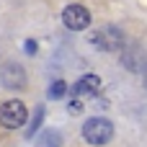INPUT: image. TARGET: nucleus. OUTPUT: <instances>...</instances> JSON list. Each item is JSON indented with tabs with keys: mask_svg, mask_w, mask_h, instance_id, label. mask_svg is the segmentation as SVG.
<instances>
[{
	"mask_svg": "<svg viewBox=\"0 0 147 147\" xmlns=\"http://www.w3.org/2000/svg\"><path fill=\"white\" fill-rule=\"evenodd\" d=\"M111 137H114V124L109 119H103V116H93V119H88L83 124V140L88 145H96V147L109 145Z\"/></svg>",
	"mask_w": 147,
	"mask_h": 147,
	"instance_id": "1",
	"label": "nucleus"
},
{
	"mask_svg": "<svg viewBox=\"0 0 147 147\" xmlns=\"http://www.w3.org/2000/svg\"><path fill=\"white\" fill-rule=\"evenodd\" d=\"M90 44L98 52H121L124 49V34L116 26H101L90 34Z\"/></svg>",
	"mask_w": 147,
	"mask_h": 147,
	"instance_id": "2",
	"label": "nucleus"
},
{
	"mask_svg": "<svg viewBox=\"0 0 147 147\" xmlns=\"http://www.w3.org/2000/svg\"><path fill=\"white\" fill-rule=\"evenodd\" d=\"M26 119H28V109L18 98H10L0 106V124L5 129H21L26 124Z\"/></svg>",
	"mask_w": 147,
	"mask_h": 147,
	"instance_id": "3",
	"label": "nucleus"
},
{
	"mask_svg": "<svg viewBox=\"0 0 147 147\" xmlns=\"http://www.w3.org/2000/svg\"><path fill=\"white\" fill-rule=\"evenodd\" d=\"M62 23L70 28V31H83L90 26V10L80 3H72L62 10Z\"/></svg>",
	"mask_w": 147,
	"mask_h": 147,
	"instance_id": "4",
	"label": "nucleus"
},
{
	"mask_svg": "<svg viewBox=\"0 0 147 147\" xmlns=\"http://www.w3.org/2000/svg\"><path fill=\"white\" fill-rule=\"evenodd\" d=\"M0 83H3L8 90H21V88H26V70H23L21 65H16V62H8V65H3V70H0Z\"/></svg>",
	"mask_w": 147,
	"mask_h": 147,
	"instance_id": "5",
	"label": "nucleus"
},
{
	"mask_svg": "<svg viewBox=\"0 0 147 147\" xmlns=\"http://www.w3.org/2000/svg\"><path fill=\"white\" fill-rule=\"evenodd\" d=\"M121 65L129 70V72H145L147 67V54L142 47H129L121 52Z\"/></svg>",
	"mask_w": 147,
	"mask_h": 147,
	"instance_id": "6",
	"label": "nucleus"
},
{
	"mask_svg": "<svg viewBox=\"0 0 147 147\" xmlns=\"http://www.w3.org/2000/svg\"><path fill=\"white\" fill-rule=\"evenodd\" d=\"M98 90H101V78L98 75H83L72 85V93L78 98H93V96H98Z\"/></svg>",
	"mask_w": 147,
	"mask_h": 147,
	"instance_id": "7",
	"label": "nucleus"
},
{
	"mask_svg": "<svg viewBox=\"0 0 147 147\" xmlns=\"http://www.w3.org/2000/svg\"><path fill=\"white\" fill-rule=\"evenodd\" d=\"M36 147H62V134L57 129H47L41 137H36Z\"/></svg>",
	"mask_w": 147,
	"mask_h": 147,
	"instance_id": "8",
	"label": "nucleus"
},
{
	"mask_svg": "<svg viewBox=\"0 0 147 147\" xmlns=\"http://www.w3.org/2000/svg\"><path fill=\"white\" fill-rule=\"evenodd\" d=\"M41 119H44V109H41V106H36V109H34V119H31V124H28V132H26V140H34V137H36Z\"/></svg>",
	"mask_w": 147,
	"mask_h": 147,
	"instance_id": "9",
	"label": "nucleus"
},
{
	"mask_svg": "<svg viewBox=\"0 0 147 147\" xmlns=\"http://www.w3.org/2000/svg\"><path fill=\"white\" fill-rule=\"evenodd\" d=\"M67 96V83L65 80H54L52 85H49V98L52 101H59V98H65Z\"/></svg>",
	"mask_w": 147,
	"mask_h": 147,
	"instance_id": "10",
	"label": "nucleus"
},
{
	"mask_svg": "<svg viewBox=\"0 0 147 147\" xmlns=\"http://www.w3.org/2000/svg\"><path fill=\"white\" fill-rule=\"evenodd\" d=\"M80 101H83V98H78V96H75V101H70V106H67V109H70V114H72V116H78V114H80V109H83V103H80Z\"/></svg>",
	"mask_w": 147,
	"mask_h": 147,
	"instance_id": "11",
	"label": "nucleus"
},
{
	"mask_svg": "<svg viewBox=\"0 0 147 147\" xmlns=\"http://www.w3.org/2000/svg\"><path fill=\"white\" fill-rule=\"evenodd\" d=\"M26 52H28V54H34V52H36V41H34V39H28V41H26Z\"/></svg>",
	"mask_w": 147,
	"mask_h": 147,
	"instance_id": "12",
	"label": "nucleus"
},
{
	"mask_svg": "<svg viewBox=\"0 0 147 147\" xmlns=\"http://www.w3.org/2000/svg\"><path fill=\"white\" fill-rule=\"evenodd\" d=\"M145 85H147V75H145Z\"/></svg>",
	"mask_w": 147,
	"mask_h": 147,
	"instance_id": "13",
	"label": "nucleus"
}]
</instances>
